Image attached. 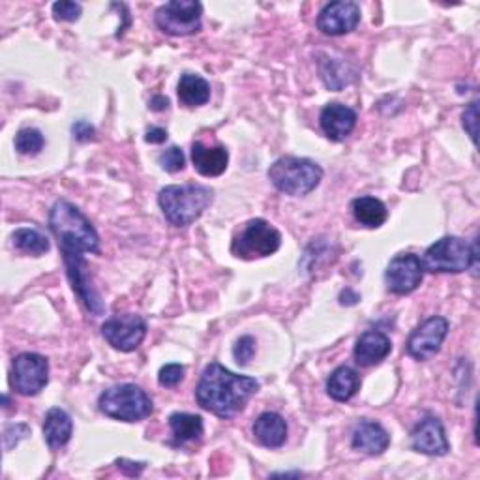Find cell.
<instances>
[{
  "instance_id": "obj_1",
  "label": "cell",
  "mask_w": 480,
  "mask_h": 480,
  "mask_svg": "<svg viewBox=\"0 0 480 480\" xmlns=\"http://www.w3.org/2000/svg\"><path fill=\"white\" fill-rule=\"evenodd\" d=\"M49 228L53 235L59 238V246L62 252L71 289L76 291L79 301L90 313L102 316L103 302L95 287L90 286L83 255L100 252V236L95 226L90 224V219L76 205L61 199L54 203L51 209Z\"/></svg>"
},
{
  "instance_id": "obj_2",
  "label": "cell",
  "mask_w": 480,
  "mask_h": 480,
  "mask_svg": "<svg viewBox=\"0 0 480 480\" xmlns=\"http://www.w3.org/2000/svg\"><path fill=\"white\" fill-rule=\"evenodd\" d=\"M260 391V381L248 376H236L218 362H211L201 374L195 400L203 410L219 417L233 418Z\"/></svg>"
},
{
  "instance_id": "obj_3",
  "label": "cell",
  "mask_w": 480,
  "mask_h": 480,
  "mask_svg": "<svg viewBox=\"0 0 480 480\" xmlns=\"http://www.w3.org/2000/svg\"><path fill=\"white\" fill-rule=\"evenodd\" d=\"M214 201V192L201 184L186 186H165L158 194V205L170 224L188 228L203 216Z\"/></svg>"
},
{
  "instance_id": "obj_4",
  "label": "cell",
  "mask_w": 480,
  "mask_h": 480,
  "mask_svg": "<svg viewBox=\"0 0 480 480\" xmlns=\"http://www.w3.org/2000/svg\"><path fill=\"white\" fill-rule=\"evenodd\" d=\"M269 178L278 192L293 197H302L319 186L323 170L321 165L308 158L284 156L270 165Z\"/></svg>"
},
{
  "instance_id": "obj_5",
  "label": "cell",
  "mask_w": 480,
  "mask_h": 480,
  "mask_svg": "<svg viewBox=\"0 0 480 480\" xmlns=\"http://www.w3.org/2000/svg\"><path fill=\"white\" fill-rule=\"evenodd\" d=\"M98 405L105 417L122 422H139L151 417L154 410L151 396L132 383L111 386L100 396Z\"/></svg>"
},
{
  "instance_id": "obj_6",
  "label": "cell",
  "mask_w": 480,
  "mask_h": 480,
  "mask_svg": "<svg viewBox=\"0 0 480 480\" xmlns=\"http://www.w3.org/2000/svg\"><path fill=\"white\" fill-rule=\"evenodd\" d=\"M420 261L428 272H466L478 265L476 243L469 246L459 236H443L426 250Z\"/></svg>"
},
{
  "instance_id": "obj_7",
  "label": "cell",
  "mask_w": 480,
  "mask_h": 480,
  "mask_svg": "<svg viewBox=\"0 0 480 480\" xmlns=\"http://www.w3.org/2000/svg\"><path fill=\"white\" fill-rule=\"evenodd\" d=\"M282 246V235L267 219L255 218L240 229V233L233 238L231 253L238 260L252 261L261 260L276 253Z\"/></svg>"
},
{
  "instance_id": "obj_8",
  "label": "cell",
  "mask_w": 480,
  "mask_h": 480,
  "mask_svg": "<svg viewBox=\"0 0 480 480\" xmlns=\"http://www.w3.org/2000/svg\"><path fill=\"white\" fill-rule=\"evenodd\" d=\"M203 4L197 0H171L158 8L154 20L160 30L170 36H190L201 30Z\"/></svg>"
},
{
  "instance_id": "obj_9",
  "label": "cell",
  "mask_w": 480,
  "mask_h": 480,
  "mask_svg": "<svg viewBox=\"0 0 480 480\" xmlns=\"http://www.w3.org/2000/svg\"><path fill=\"white\" fill-rule=\"evenodd\" d=\"M12 386L23 396H36L49 383V360L38 353H21L12 364Z\"/></svg>"
},
{
  "instance_id": "obj_10",
  "label": "cell",
  "mask_w": 480,
  "mask_h": 480,
  "mask_svg": "<svg viewBox=\"0 0 480 480\" xmlns=\"http://www.w3.org/2000/svg\"><path fill=\"white\" fill-rule=\"evenodd\" d=\"M102 336L117 351L132 353L146 336V323L136 313H124V316H115L102 325Z\"/></svg>"
},
{
  "instance_id": "obj_11",
  "label": "cell",
  "mask_w": 480,
  "mask_h": 480,
  "mask_svg": "<svg viewBox=\"0 0 480 480\" xmlns=\"http://www.w3.org/2000/svg\"><path fill=\"white\" fill-rule=\"evenodd\" d=\"M447 332L449 321L445 318H430L411 332L408 343H405V351L415 360H430L439 353Z\"/></svg>"
},
{
  "instance_id": "obj_12",
  "label": "cell",
  "mask_w": 480,
  "mask_h": 480,
  "mask_svg": "<svg viewBox=\"0 0 480 480\" xmlns=\"http://www.w3.org/2000/svg\"><path fill=\"white\" fill-rule=\"evenodd\" d=\"M424 278L422 261L415 253H400L385 270V284L394 294H411Z\"/></svg>"
},
{
  "instance_id": "obj_13",
  "label": "cell",
  "mask_w": 480,
  "mask_h": 480,
  "mask_svg": "<svg viewBox=\"0 0 480 480\" xmlns=\"http://www.w3.org/2000/svg\"><path fill=\"white\" fill-rule=\"evenodd\" d=\"M360 23V6L351 0L327 4L318 17V29L327 36H343L353 32Z\"/></svg>"
},
{
  "instance_id": "obj_14",
  "label": "cell",
  "mask_w": 480,
  "mask_h": 480,
  "mask_svg": "<svg viewBox=\"0 0 480 480\" xmlns=\"http://www.w3.org/2000/svg\"><path fill=\"white\" fill-rule=\"evenodd\" d=\"M411 449L426 456H445L451 447L439 418L428 417L417 424L411 434Z\"/></svg>"
},
{
  "instance_id": "obj_15",
  "label": "cell",
  "mask_w": 480,
  "mask_h": 480,
  "mask_svg": "<svg viewBox=\"0 0 480 480\" xmlns=\"http://www.w3.org/2000/svg\"><path fill=\"white\" fill-rule=\"evenodd\" d=\"M319 122L325 136L330 141L340 143L353 132V128L357 124V113L351 107L335 102L323 107Z\"/></svg>"
},
{
  "instance_id": "obj_16",
  "label": "cell",
  "mask_w": 480,
  "mask_h": 480,
  "mask_svg": "<svg viewBox=\"0 0 480 480\" xmlns=\"http://www.w3.org/2000/svg\"><path fill=\"white\" fill-rule=\"evenodd\" d=\"M351 445H353L355 451L364 452L368 456H381L391 445V435L379 422L360 420L355 426Z\"/></svg>"
},
{
  "instance_id": "obj_17",
  "label": "cell",
  "mask_w": 480,
  "mask_h": 480,
  "mask_svg": "<svg viewBox=\"0 0 480 480\" xmlns=\"http://www.w3.org/2000/svg\"><path fill=\"white\" fill-rule=\"evenodd\" d=\"M391 351H393V343L389 336H385L379 330H368L357 340L353 355H355L357 364L368 368V366H376L383 362L391 355Z\"/></svg>"
},
{
  "instance_id": "obj_18",
  "label": "cell",
  "mask_w": 480,
  "mask_h": 480,
  "mask_svg": "<svg viewBox=\"0 0 480 480\" xmlns=\"http://www.w3.org/2000/svg\"><path fill=\"white\" fill-rule=\"evenodd\" d=\"M192 161L199 175L219 177L228 170L229 153L226 151V146H205L197 141L192 145Z\"/></svg>"
},
{
  "instance_id": "obj_19",
  "label": "cell",
  "mask_w": 480,
  "mask_h": 480,
  "mask_svg": "<svg viewBox=\"0 0 480 480\" xmlns=\"http://www.w3.org/2000/svg\"><path fill=\"white\" fill-rule=\"evenodd\" d=\"M253 435L267 449H280L287 441V422L282 415L267 411L253 422Z\"/></svg>"
},
{
  "instance_id": "obj_20",
  "label": "cell",
  "mask_w": 480,
  "mask_h": 480,
  "mask_svg": "<svg viewBox=\"0 0 480 480\" xmlns=\"http://www.w3.org/2000/svg\"><path fill=\"white\" fill-rule=\"evenodd\" d=\"M71 432H73V422L64 410L53 408L47 411L44 418V437L49 449L54 451V449L68 445L71 439Z\"/></svg>"
},
{
  "instance_id": "obj_21",
  "label": "cell",
  "mask_w": 480,
  "mask_h": 480,
  "mask_svg": "<svg viewBox=\"0 0 480 480\" xmlns=\"http://www.w3.org/2000/svg\"><path fill=\"white\" fill-rule=\"evenodd\" d=\"M351 211H353V216L359 224L368 229L381 228L386 218H389V211H386L385 203L372 195L353 199V203H351Z\"/></svg>"
},
{
  "instance_id": "obj_22",
  "label": "cell",
  "mask_w": 480,
  "mask_h": 480,
  "mask_svg": "<svg viewBox=\"0 0 480 480\" xmlns=\"http://www.w3.org/2000/svg\"><path fill=\"white\" fill-rule=\"evenodd\" d=\"M360 389L359 374L349 366H340L327 381V393L336 401H349Z\"/></svg>"
},
{
  "instance_id": "obj_23",
  "label": "cell",
  "mask_w": 480,
  "mask_h": 480,
  "mask_svg": "<svg viewBox=\"0 0 480 480\" xmlns=\"http://www.w3.org/2000/svg\"><path fill=\"white\" fill-rule=\"evenodd\" d=\"M178 100L188 107L205 105L211 100V85L195 73H184L177 87Z\"/></svg>"
},
{
  "instance_id": "obj_24",
  "label": "cell",
  "mask_w": 480,
  "mask_h": 480,
  "mask_svg": "<svg viewBox=\"0 0 480 480\" xmlns=\"http://www.w3.org/2000/svg\"><path fill=\"white\" fill-rule=\"evenodd\" d=\"M321 79L330 90H342L343 87L355 81L357 73L345 61L342 59H321L319 61Z\"/></svg>"
},
{
  "instance_id": "obj_25",
  "label": "cell",
  "mask_w": 480,
  "mask_h": 480,
  "mask_svg": "<svg viewBox=\"0 0 480 480\" xmlns=\"http://www.w3.org/2000/svg\"><path fill=\"white\" fill-rule=\"evenodd\" d=\"M170 426L175 437V443L184 445V443L195 441L203 435V418L199 415H190V413H173L170 417Z\"/></svg>"
},
{
  "instance_id": "obj_26",
  "label": "cell",
  "mask_w": 480,
  "mask_h": 480,
  "mask_svg": "<svg viewBox=\"0 0 480 480\" xmlns=\"http://www.w3.org/2000/svg\"><path fill=\"white\" fill-rule=\"evenodd\" d=\"M12 238H13V246L17 250H21V252L30 253V255H44L51 248L47 236H44L40 231L30 229V228L17 229L12 235Z\"/></svg>"
},
{
  "instance_id": "obj_27",
  "label": "cell",
  "mask_w": 480,
  "mask_h": 480,
  "mask_svg": "<svg viewBox=\"0 0 480 480\" xmlns=\"http://www.w3.org/2000/svg\"><path fill=\"white\" fill-rule=\"evenodd\" d=\"M46 145V139L40 130L36 128H23L15 136V151L23 156H36L40 154Z\"/></svg>"
},
{
  "instance_id": "obj_28",
  "label": "cell",
  "mask_w": 480,
  "mask_h": 480,
  "mask_svg": "<svg viewBox=\"0 0 480 480\" xmlns=\"http://www.w3.org/2000/svg\"><path fill=\"white\" fill-rule=\"evenodd\" d=\"M81 4L70 3V0H61V3L53 4V15L57 21H66V23H76L81 17Z\"/></svg>"
},
{
  "instance_id": "obj_29",
  "label": "cell",
  "mask_w": 480,
  "mask_h": 480,
  "mask_svg": "<svg viewBox=\"0 0 480 480\" xmlns=\"http://www.w3.org/2000/svg\"><path fill=\"white\" fill-rule=\"evenodd\" d=\"M186 165V156L178 149V146H171L160 156V168L168 173H178Z\"/></svg>"
},
{
  "instance_id": "obj_30",
  "label": "cell",
  "mask_w": 480,
  "mask_h": 480,
  "mask_svg": "<svg viewBox=\"0 0 480 480\" xmlns=\"http://www.w3.org/2000/svg\"><path fill=\"white\" fill-rule=\"evenodd\" d=\"M255 355V340L252 336H243L238 338L235 347H233V357L238 364L246 366Z\"/></svg>"
},
{
  "instance_id": "obj_31",
  "label": "cell",
  "mask_w": 480,
  "mask_h": 480,
  "mask_svg": "<svg viewBox=\"0 0 480 480\" xmlns=\"http://www.w3.org/2000/svg\"><path fill=\"white\" fill-rule=\"evenodd\" d=\"M184 379V366L182 364H165L160 374H158V381L161 386H177L180 381Z\"/></svg>"
},
{
  "instance_id": "obj_32",
  "label": "cell",
  "mask_w": 480,
  "mask_h": 480,
  "mask_svg": "<svg viewBox=\"0 0 480 480\" xmlns=\"http://www.w3.org/2000/svg\"><path fill=\"white\" fill-rule=\"evenodd\" d=\"M29 435H30V428L27 426V424H10V426L4 428V449L12 451L13 447H17V443Z\"/></svg>"
},
{
  "instance_id": "obj_33",
  "label": "cell",
  "mask_w": 480,
  "mask_h": 480,
  "mask_svg": "<svg viewBox=\"0 0 480 480\" xmlns=\"http://www.w3.org/2000/svg\"><path fill=\"white\" fill-rule=\"evenodd\" d=\"M478 120V103L473 102L468 105V109L461 115V124H464V130L471 137V141L476 145V122Z\"/></svg>"
},
{
  "instance_id": "obj_34",
  "label": "cell",
  "mask_w": 480,
  "mask_h": 480,
  "mask_svg": "<svg viewBox=\"0 0 480 480\" xmlns=\"http://www.w3.org/2000/svg\"><path fill=\"white\" fill-rule=\"evenodd\" d=\"M71 134H73V139L79 141V143H88L96 137V128L92 126L90 122L87 120H78L76 124L71 126Z\"/></svg>"
},
{
  "instance_id": "obj_35",
  "label": "cell",
  "mask_w": 480,
  "mask_h": 480,
  "mask_svg": "<svg viewBox=\"0 0 480 480\" xmlns=\"http://www.w3.org/2000/svg\"><path fill=\"white\" fill-rule=\"evenodd\" d=\"M115 464L128 476H139L145 471V468H146L145 461H132V459H126V458H119L115 461Z\"/></svg>"
},
{
  "instance_id": "obj_36",
  "label": "cell",
  "mask_w": 480,
  "mask_h": 480,
  "mask_svg": "<svg viewBox=\"0 0 480 480\" xmlns=\"http://www.w3.org/2000/svg\"><path fill=\"white\" fill-rule=\"evenodd\" d=\"M168 132L163 130V128H151V130H146L145 134V141L151 143V145H161L168 141Z\"/></svg>"
},
{
  "instance_id": "obj_37",
  "label": "cell",
  "mask_w": 480,
  "mask_h": 480,
  "mask_svg": "<svg viewBox=\"0 0 480 480\" xmlns=\"http://www.w3.org/2000/svg\"><path fill=\"white\" fill-rule=\"evenodd\" d=\"M359 301H360L359 294H357V293H353V291H351V289H345V291H342V294H340V304L353 306V304H357Z\"/></svg>"
},
{
  "instance_id": "obj_38",
  "label": "cell",
  "mask_w": 480,
  "mask_h": 480,
  "mask_svg": "<svg viewBox=\"0 0 480 480\" xmlns=\"http://www.w3.org/2000/svg\"><path fill=\"white\" fill-rule=\"evenodd\" d=\"M149 107L153 111H163V109H168L170 107V100L165 98V96H154L151 102H149Z\"/></svg>"
}]
</instances>
